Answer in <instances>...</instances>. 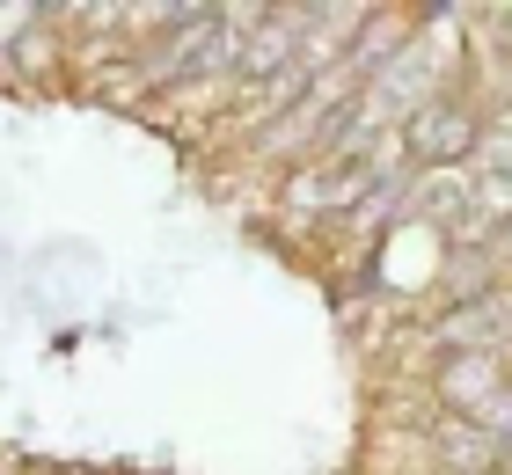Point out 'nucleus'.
<instances>
[{"instance_id": "f257e3e1", "label": "nucleus", "mask_w": 512, "mask_h": 475, "mask_svg": "<svg viewBox=\"0 0 512 475\" xmlns=\"http://www.w3.org/2000/svg\"><path fill=\"white\" fill-rule=\"evenodd\" d=\"M476 30H483V44H491V59H498V74H505V88H512V8H476Z\"/></svg>"}]
</instances>
